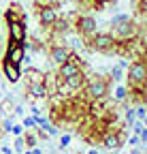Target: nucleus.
I'll return each instance as SVG.
<instances>
[{"label":"nucleus","mask_w":147,"mask_h":154,"mask_svg":"<svg viewBox=\"0 0 147 154\" xmlns=\"http://www.w3.org/2000/svg\"><path fill=\"white\" fill-rule=\"evenodd\" d=\"M109 34H111L115 41H132L139 34H143V24L134 22V17L122 13V15H115L111 19Z\"/></svg>","instance_id":"f257e3e1"},{"label":"nucleus","mask_w":147,"mask_h":154,"mask_svg":"<svg viewBox=\"0 0 147 154\" xmlns=\"http://www.w3.org/2000/svg\"><path fill=\"white\" fill-rule=\"evenodd\" d=\"M111 79L109 75H94V77H87L85 86L81 88V99L83 101H100L109 96V90H111Z\"/></svg>","instance_id":"f03ea898"},{"label":"nucleus","mask_w":147,"mask_h":154,"mask_svg":"<svg viewBox=\"0 0 147 154\" xmlns=\"http://www.w3.org/2000/svg\"><path fill=\"white\" fill-rule=\"evenodd\" d=\"M126 88L147 92V64H145V60H132L126 66Z\"/></svg>","instance_id":"7ed1b4c3"},{"label":"nucleus","mask_w":147,"mask_h":154,"mask_svg":"<svg viewBox=\"0 0 147 154\" xmlns=\"http://www.w3.org/2000/svg\"><path fill=\"white\" fill-rule=\"evenodd\" d=\"M72 30H75L81 38H83V43H87L92 36H94L96 32H98V24H96V19L92 17V15H87V13H77V17H75V22H72Z\"/></svg>","instance_id":"20e7f679"},{"label":"nucleus","mask_w":147,"mask_h":154,"mask_svg":"<svg viewBox=\"0 0 147 154\" xmlns=\"http://www.w3.org/2000/svg\"><path fill=\"white\" fill-rule=\"evenodd\" d=\"M85 47L90 51H98V54H104V56H111V54H115V38L109 32H96L85 43Z\"/></svg>","instance_id":"39448f33"},{"label":"nucleus","mask_w":147,"mask_h":154,"mask_svg":"<svg viewBox=\"0 0 147 154\" xmlns=\"http://www.w3.org/2000/svg\"><path fill=\"white\" fill-rule=\"evenodd\" d=\"M70 51H72V49H70L68 45H64V43H49V45H47L49 60L56 64V66H60L62 62H66V60H68Z\"/></svg>","instance_id":"423d86ee"},{"label":"nucleus","mask_w":147,"mask_h":154,"mask_svg":"<svg viewBox=\"0 0 147 154\" xmlns=\"http://www.w3.org/2000/svg\"><path fill=\"white\" fill-rule=\"evenodd\" d=\"M9 30V41L13 43H24L28 38V28H26V19H15V22H7Z\"/></svg>","instance_id":"0eeeda50"},{"label":"nucleus","mask_w":147,"mask_h":154,"mask_svg":"<svg viewBox=\"0 0 147 154\" xmlns=\"http://www.w3.org/2000/svg\"><path fill=\"white\" fill-rule=\"evenodd\" d=\"M24 58H26V47H24V43H13V41H9L7 51H4V60L11 62V64H15V66H22Z\"/></svg>","instance_id":"6e6552de"},{"label":"nucleus","mask_w":147,"mask_h":154,"mask_svg":"<svg viewBox=\"0 0 147 154\" xmlns=\"http://www.w3.org/2000/svg\"><path fill=\"white\" fill-rule=\"evenodd\" d=\"M36 17H39V26L43 30H49L53 26V22L60 17V13L56 7H41V9H36Z\"/></svg>","instance_id":"1a4fd4ad"},{"label":"nucleus","mask_w":147,"mask_h":154,"mask_svg":"<svg viewBox=\"0 0 147 154\" xmlns=\"http://www.w3.org/2000/svg\"><path fill=\"white\" fill-rule=\"evenodd\" d=\"M24 96L30 101V99H36V101H45V99H49V92H47V88H45V84H26V88H24Z\"/></svg>","instance_id":"9d476101"},{"label":"nucleus","mask_w":147,"mask_h":154,"mask_svg":"<svg viewBox=\"0 0 147 154\" xmlns=\"http://www.w3.org/2000/svg\"><path fill=\"white\" fill-rule=\"evenodd\" d=\"M85 69H87V66H83V64H77V62L66 60V62H62V64L58 66L56 75H58V79H66V77L75 75V73H79V71H85Z\"/></svg>","instance_id":"9b49d317"},{"label":"nucleus","mask_w":147,"mask_h":154,"mask_svg":"<svg viewBox=\"0 0 147 154\" xmlns=\"http://www.w3.org/2000/svg\"><path fill=\"white\" fill-rule=\"evenodd\" d=\"M2 73H4V77H7L9 84H17V82L22 79V69L15 66V64H11V62H7V60H2Z\"/></svg>","instance_id":"f8f14e48"},{"label":"nucleus","mask_w":147,"mask_h":154,"mask_svg":"<svg viewBox=\"0 0 147 154\" xmlns=\"http://www.w3.org/2000/svg\"><path fill=\"white\" fill-rule=\"evenodd\" d=\"M4 19L7 22H15V19H26V11L17 5V2H11L9 9L4 11Z\"/></svg>","instance_id":"ddd939ff"},{"label":"nucleus","mask_w":147,"mask_h":154,"mask_svg":"<svg viewBox=\"0 0 147 154\" xmlns=\"http://www.w3.org/2000/svg\"><path fill=\"white\" fill-rule=\"evenodd\" d=\"M126 66H128L126 58H122V60H119L115 66H111V71H109V79H111V82H122V75H124Z\"/></svg>","instance_id":"4468645a"},{"label":"nucleus","mask_w":147,"mask_h":154,"mask_svg":"<svg viewBox=\"0 0 147 154\" xmlns=\"http://www.w3.org/2000/svg\"><path fill=\"white\" fill-rule=\"evenodd\" d=\"M26 75H28V84H43L45 82V73L39 71V69H34V66H28Z\"/></svg>","instance_id":"2eb2a0df"},{"label":"nucleus","mask_w":147,"mask_h":154,"mask_svg":"<svg viewBox=\"0 0 147 154\" xmlns=\"http://www.w3.org/2000/svg\"><path fill=\"white\" fill-rule=\"evenodd\" d=\"M111 99H113V103H128V88H126V84H119L113 90Z\"/></svg>","instance_id":"dca6fc26"},{"label":"nucleus","mask_w":147,"mask_h":154,"mask_svg":"<svg viewBox=\"0 0 147 154\" xmlns=\"http://www.w3.org/2000/svg\"><path fill=\"white\" fill-rule=\"evenodd\" d=\"M43 84H45V88H47L49 96H53V94H56V90H58V75H56V73H47Z\"/></svg>","instance_id":"f3484780"},{"label":"nucleus","mask_w":147,"mask_h":154,"mask_svg":"<svg viewBox=\"0 0 147 154\" xmlns=\"http://www.w3.org/2000/svg\"><path fill=\"white\" fill-rule=\"evenodd\" d=\"M22 137H24V143H26V148H28V150L36 148V143H39V137L34 135V131H32V128H30V131H24Z\"/></svg>","instance_id":"a211bd4d"},{"label":"nucleus","mask_w":147,"mask_h":154,"mask_svg":"<svg viewBox=\"0 0 147 154\" xmlns=\"http://www.w3.org/2000/svg\"><path fill=\"white\" fill-rule=\"evenodd\" d=\"M13 109H15V101L11 99V96H7V99L0 101V111H2L4 116H11V113H13Z\"/></svg>","instance_id":"6ab92c4d"},{"label":"nucleus","mask_w":147,"mask_h":154,"mask_svg":"<svg viewBox=\"0 0 147 154\" xmlns=\"http://www.w3.org/2000/svg\"><path fill=\"white\" fill-rule=\"evenodd\" d=\"M32 7H34V11L36 9H41V7H60V0H34L32 2Z\"/></svg>","instance_id":"aec40b11"},{"label":"nucleus","mask_w":147,"mask_h":154,"mask_svg":"<svg viewBox=\"0 0 147 154\" xmlns=\"http://www.w3.org/2000/svg\"><path fill=\"white\" fill-rule=\"evenodd\" d=\"M115 5V0H90V9H94V11H102L107 5Z\"/></svg>","instance_id":"412c9836"},{"label":"nucleus","mask_w":147,"mask_h":154,"mask_svg":"<svg viewBox=\"0 0 147 154\" xmlns=\"http://www.w3.org/2000/svg\"><path fill=\"white\" fill-rule=\"evenodd\" d=\"M22 126H24L26 131L34 128V126H36V120H34V116H24V120H22Z\"/></svg>","instance_id":"4be33fe9"},{"label":"nucleus","mask_w":147,"mask_h":154,"mask_svg":"<svg viewBox=\"0 0 147 154\" xmlns=\"http://www.w3.org/2000/svg\"><path fill=\"white\" fill-rule=\"evenodd\" d=\"M26 150V143H24V137L19 135V137L15 139V143H13V152H24Z\"/></svg>","instance_id":"5701e85b"},{"label":"nucleus","mask_w":147,"mask_h":154,"mask_svg":"<svg viewBox=\"0 0 147 154\" xmlns=\"http://www.w3.org/2000/svg\"><path fill=\"white\" fill-rule=\"evenodd\" d=\"M134 120H137V116H134V107L130 105V107H128V109H126V124H128V126H130V124H132Z\"/></svg>","instance_id":"b1692460"},{"label":"nucleus","mask_w":147,"mask_h":154,"mask_svg":"<svg viewBox=\"0 0 147 154\" xmlns=\"http://www.w3.org/2000/svg\"><path fill=\"white\" fill-rule=\"evenodd\" d=\"M134 116H137V120H143V122H145V116H147L145 105H137V107H134Z\"/></svg>","instance_id":"393cba45"},{"label":"nucleus","mask_w":147,"mask_h":154,"mask_svg":"<svg viewBox=\"0 0 147 154\" xmlns=\"http://www.w3.org/2000/svg\"><path fill=\"white\" fill-rule=\"evenodd\" d=\"M70 139H72V135H70V133H64L62 137H60V148H62V150L68 148V146H70Z\"/></svg>","instance_id":"a878e982"},{"label":"nucleus","mask_w":147,"mask_h":154,"mask_svg":"<svg viewBox=\"0 0 147 154\" xmlns=\"http://www.w3.org/2000/svg\"><path fill=\"white\" fill-rule=\"evenodd\" d=\"M32 131H34V135H36V137H39V141H47V137H49V135H47V133H45L43 128H39V126H34Z\"/></svg>","instance_id":"bb28decb"},{"label":"nucleus","mask_w":147,"mask_h":154,"mask_svg":"<svg viewBox=\"0 0 147 154\" xmlns=\"http://www.w3.org/2000/svg\"><path fill=\"white\" fill-rule=\"evenodd\" d=\"M24 131H26V128H24L22 124H15V122H13V126H11V131H9V133H13L15 137H19V135H24Z\"/></svg>","instance_id":"cd10ccee"},{"label":"nucleus","mask_w":147,"mask_h":154,"mask_svg":"<svg viewBox=\"0 0 147 154\" xmlns=\"http://www.w3.org/2000/svg\"><path fill=\"white\" fill-rule=\"evenodd\" d=\"M0 126H2V131H4V133H9V131H11V126H13V118H11V116H7L4 122L0 124Z\"/></svg>","instance_id":"c85d7f7f"},{"label":"nucleus","mask_w":147,"mask_h":154,"mask_svg":"<svg viewBox=\"0 0 147 154\" xmlns=\"http://www.w3.org/2000/svg\"><path fill=\"white\" fill-rule=\"evenodd\" d=\"M126 139H128V143H130L132 148H134V146H141V139H139V135H132V137H126Z\"/></svg>","instance_id":"c756f323"},{"label":"nucleus","mask_w":147,"mask_h":154,"mask_svg":"<svg viewBox=\"0 0 147 154\" xmlns=\"http://www.w3.org/2000/svg\"><path fill=\"white\" fill-rule=\"evenodd\" d=\"M77 5L81 9H90V0H77Z\"/></svg>","instance_id":"7c9ffc66"},{"label":"nucleus","mask_w":147,"mask_h":154,"mask_svg":"<svg viewBox=\"0 0 147 154\" xmlns=\"http://www.w3.org/2000/svg\"><path fill=\"white\" fill-rule=\"evenodd\" d=\"M0 154H13V150L9 146H2V148H0Z\"/></svg>","instance_id":"2f4dec72"},{"label":"nucleus","mask_w":147,"mask_h":154,"mask_svg":"<svg viewBox=\"0 0 147 154\" xmlns=\"http://www.w3.org/2000/svg\"><path fill=\"white\" fill-rule=\"evenodd\" d=\"M30 154H43V152L39 150V146H36V148H32V150H30Z\"/></svg>","instance_id":"473e14b6"},{"label":"nucleus","mask_w":147,"mask_h":154,"mask_svg":"<svg viewBox=\"0 0 147 154\" xmlns=\"http://www.w3.org/2000/svg\"><path fill=\"white\" fill-rule=\"evenodd\" d=\"M2 133H4V131H2V126H0V137H2Z\"/></svg>","instance_id":"72a5a7b5"},{"label":"nucleus","mask_w":147,"mask_h":154,"mask_svg":"<svg viewBox=\"0 0 147 154\" xmlns=\"http://www.w3.org/2000/svg\"><path fill=\"white\" fill-rule=\"evenodd\" d=\"M60 2H66V0H60Z\"/></svg>","instance_id":"f704fd0d"}]
</instances>
